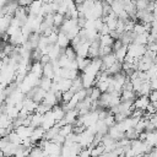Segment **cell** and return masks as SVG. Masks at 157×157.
<instances>
[{
	"mask_svg": "<svg viewBox=\"0 0 157 157\" xmlns=\"http://www.w3.org/2000/svg\"><path fill=\"white\" fill-rule=\"evenodd\" d=\"M146 52V45L145 44H136V43H130L128 45V53L129 55L134 56V58H140L141 55H144Z\"/></svg>",
	"mask_w": 157,
	"mask_h": 157,
	"instance_id": "6da1fadb",
	"label": "cell"
},
{
	"mask_svg": "<svg viewBox=\"0 0 157 157\" xmlns=\"http://www.w3.org/2000/svg\"><path fill=\"white\" fill-rule=\"evenodd\" d=\"M148 103H150L148 97L145 96V94H142V96H137V98L135 97V99L132 101L134 107H135V108H140V109H145L146 105H147Z\"/></svg>",
	"mask_w": 157,
	"mask_h": 157,
	"instance_id": "7a4b0ae2",
	"label": "cell"
},
{
	"mask_svg": "<svg viewBox=\"0 0 157 157\" xmlns=\"http://www.w3.org/2000/svg\"><path fill=\"white\" fill-rule=\"evenodd\" d=\"M44 129L42 128V126H37V128H33V130H32V132H31V135H29V139H31V141L33 142V144H36L38 140H40L42 137H43V135H44Z\"/></svg>",
	"mask_w": 157,
	"mask_h": 157,
	"instance_id": "3957f363",
	"label": "cell"
},
{
	"mask_svg": "<svg viewBox=\"0 0 157 157\" xmlns=\"http://www.w3.org/2000/svg\"><path fill=\"white\" fill-rule=\"evenodd\" d=\"M146 132V139H145V142L150 146H156L157 145V132L156 130L153 131H145Z\"/></svg>",
	"mask_w": 157,
	"mask_h": 157,
	"instance_id": "277c9868",
	"label": "cell"
},
{
	"mask_svg": "<svg viewBox=\"0 0 157 157\" xmlns=\"http://www.w3.org/2000/svg\"><path fill=\"white\" fill-rule=\"evenodd\" d=\"M69 43H70V39L67 38V36L64 33V32H58V39H56V44L59 45V47H61V48H65V47H67L69 45Z\"/></svg>",
	"mask_w": 157,
	"mask_h": 157,
	"instance_id": "5b68a950",
	"label": "cell"
},
{
	"mask_svg": "<svg viewBox=\"0 0 157 157\" xmlns=\"http://www.w3.org/2000/svg\"><path fill=\"white\" fill-rule=\"evenodd\" d=\"M42 120H43V114H39V113L33 112V113L31 114V124H29V125H31L32 128L40 126Z\"/></svg>",
	"mask_w": 157,
	"mask_h": 157,
	"instance_id": "8992f818",
	"label": "cell"
},
{
	"mask_svg": "<svg viewBox=\"0 0 157 157\" xmlns=\"http://www.w3.org/2000/svg\"><path fill=\"white\" fill-rule=\"evenodd\" d=\"M102 65L103 66H105V69L107 67H109L117 59H115V55H114V53L112 52V53H109V54H105V55H103L102 58Z\"/></svg>",
	"mask_w": 157,
	"mask_h": 157,
	"instance_id": "52a82bcc",
	"label": "cell"
},
{
	"mask_svg": "<svg viewBox=\"0 0 157 157\" xmlns=\"http://www.w3.org/2000/svg\"><path fill=\"white\" fill-rule=\"evenodd\" d=\"M71 82H72V80H70V78H60L56 82L58 83V90H60L61 92L67 91L71 87Z\"/></svg>",
	"mask_w": 157,
	"mask_h": 157,
	"instance_id": "ba28073f",
	"label": "cell"
},
{
	"mask_svg": "<svg viewBox=\"0 0 157 157\" xmlns=\"http://www.w3.org/2000/svg\"><path fill=\"white\" fill-rule=\"evenodd\" d=\"M114 53V55H115V59L118 60V61H121L123 63V60H124V58H125V55H126V53H128V47L126 45H121L119 49H117L115 52H113Z\"/></svg>",
	"mask_w": 157,
	"mask_h": 157,
	"instance_id": "9c48e42d",
	"label": "cell"
},
{
	"mask_svg": "<svg viewBox=\"0 0 157 157\" xmlns=\"http://www.w3.org/2000/svg\"><path fill=\"white\" fill-rule=\"evenodd\" d=\"M120 101H134L136 94L134 91H129V90H121L120 92Z\"/></svg>",
	"mask_w": 157,
	"mask_h": 157,
	"instance_id": "30bf717a",
	"label": "cell"
},
{
	"mask_svg": "<svg viewBox=\"0 0 157 157\" xmlns=\"http://www.w3.org/2000/svg\"><path fill=\"white\" fill-rule=\"evenodd\" d=\"M147 36H148V32H142L140 34H136L135 38L132 39L131 43H136V44H147Z\"/></svg>",
	"mask_w": 157,
	"mask_h": 157,
	"instance_id": "8fae6325",
	"label": "cell"
},
{
	"mask_svg": "<svg viewBox=\"0 0 157 157\" xmlns=\"http://www.w3.org/2000/svg\"><path fill=\"white\" fill-rule=\"evenodd\" d=\"M120 70H121V61H118V60H115L109 67L105 69V71H107L109 75H114V74L119 72Z\"/></svg>",
	"mask_w": 157,
	"mask_h": 157,
	"instance_id": "7c38bea8",
	"label": "cell"
},
{
	"mask_svg": "<svg viewBox=\"0 0 157 157\" xmlns=\"http://www.w3.org/2000/svg\"><path fill=\"white\" fill-rule=\"evenodd\" d=\"M42 75L45 76V77H49V78H53L54 76V70H53V66L50 63H47L43 65V70H42Z\"/></svg>",
	"mask_w": 157,
	"mask_h": 157,
	"instance_id": "4fadbf2b",
	"label": "cell"
},
{
	"mask_svg": "<svg viewBox=\"0 0 157 157\" xmlns=\"http://www.w3.org/2000/svg\"><path fill=\"white\" fill-rule=\"evenodd\" d=\"M113 38L108 34H99V45H110L113 44Z\"/></svg>",
	"mask_w": 157,
	"mask_h": 157,
	"instance_id": "5bb4252c",
	"label": "cell"
},
{
	"mask_svg": "<svg viewBox=\"0 0 157 157\" xmlns=\"http://www.w3.org/2000/svg\"><path fill=\"white\" fill-rule=\"evenodd\" d=\"M63 21H64V15H61V13H59V12H54L53 13V26L54 27H60V25L63 23Z\"/></svg>",
	"mask_w": 157,
	"mask_h": 157,
	"instance_id": "9a60e30c",
	"label": "cell"
},
{
	"mask_svg": "<svg viewBox=\"0 0 157 157\" xmlns=\"http://www.w3.org/2000/svg\"><path fill=\"white\" fill-rule=\"evenodd\" d=\"M72 131V125L71 124H65V125H63V126H60L59 128V131H58V134H60L61 136H66L67 134H70Z\"/></svg>",
	"mask_w": 157,
	"mask_h": 157,
	"instance_id": "2e32d148",
	"label": "cell"
},
{
	"mask_svg": "<svg viewBox=\"0 0 157 157\" xmlns=\"http://www.w3.org/2000/svg\"><path fill=\"white\" fill-rule=\"evenodd\" d=\"M64 54L70 59V60H74V59H76V52H75V49L70 45H67V47H65L64 48Z\"/></svg>",
	"mask_w": 157,
	"mask_h": 157,
	"instance_id": "e0dca14e",
	"label": "cell"
},
{
	"mask_svg": "<svg viewBox=\"0 0 157 157\" xmlns=\"http://www.w3.org/2000/svg\"><path fill=\"white\" fill-rule=\"evenodd\" d=\"M112 52H113V50H112V47H110V45H99V48H98V56L102 58L103 55L109 54V53H112Z\"/></svg>",
	"mask_w": 157,
	"mask_h": 157,
	"instance_id": "ac0fdd59",
	"label": "cell"
},
{
	"mask_svg": "<svg viewBox=\"0 0 157 157\" xmlns=\"http://www.w3.org/2000/svg\"><path fill=\"white\" fill-rule=\"evenodd\" d=\"M101 93H102V92L98 90V87H97V86H92V90H91L90 97H91V99H92V101H97V99L99 98Z\"/></svg>",
	"mask_w": 157,
	"mask_h": 157,
	"instance_id": "d6986e66",
	"label": "cell"
},
{
	"mask_svg": "<svg viewBox=\"0 0 157 157\" xmlns=\"http://www.w3.org/2000/svg\"><path fill=\"white\" fill-rule=\"evenodd\" d=\"M103 121H104V124L109 128V126H112V125H114L115 124V120H114V114H112V113H109L104 119H103Z\"/></svg>",
	"mask_w": 157,
	"mask_h": 157,
	"instance_id": "ffe728a7",
	"label": "cell"
},
{
	"mask_svg": "<svg viewBox=\"0 0 157 157\" xmlns=\"http://www.w3.org/2000/svg\"><path fill=\"white\" fill-rule=\"evenodd\" d=\"M147 4H148V0H136L135 7H136V10H145Z\"/></svg>",
	"mask_w": 157,
	"mask_h": 157,
	"instance_id": "44dd1931",
	"label": "cell"
},
{
	"mask_svg": "<svg viewBox=\"0 0 157 157\" xmlns=\"http://www.w3.org/2000/svg\"><path fill=\"white\" fill-rule=\"evenodd\" d=\"M91 146H86V147H81L80 152H78V156L81 157H87V156H91Z\"/></svg>",
	"mask_w": 157,
	"mask_h": 157,
	"instance_id": "7402d4cb",
	"label": "cell"
},
{
	"mask_svg": "<svg viewBox=\"0 0 157 157\" xmlns=\"http://www.w3.org/2000/svg\"><path fill=\"white\" fill-rule=\"evenodd\" d=\"M72 94H74V92L71 91V90H67V91H64L63 93H61V102H67L71 97H72Z\"/></svg>",
	"mask_w": 157,
	"mask_h": 157,
	"instance_id": "603a6c76",
	"label": "cell"
},
{
	"mask_svg": "<svg viewBox=\"0 0 157 157\" xmlns=\"http://www.w3.org/2000/svg\"><path fill=\"white\" fill-rule=\"evenodd\" d=\"M64 140H65V137H64V136H61L60 134H56V135H55L50 141H53V142H55V144H58V145H63Z\"/></svg>",
	"mask_w": 157,
	"mask_h": 157,
	"instance_id": "cb8c5ba5",
	"label": "cell"
},
{
	"mask_svg": "<svg viewBox=\"0 0 157 157\" xmlns=\"http://www.w3.org/2000/svg\"><path fill=\"white\" fill-rule=\"evenodd\" d=\"M147 97H148L150 102H156L157 101V92H156V90H151L150 93L147 94Z\"/></svg>",
	"mask_w": 157,
	"mask_h": 157,
	"instance_id": "d4e9b609",
	"label": "cell"
},
{
	"mask_svg": "<svg viewBox=\"0 0 157 157\" xmlns=\"http://www.w3.org/2000/svg\"><path fill=\"white\" fill-rule=\"evenodd\" d=\"M50 56L48 55V54H42L40 55V58H39V61H40V64L42 65H44V64H47V63H50Z\"/></svg>",
	"mask_w": 157,
	"mask_h": 157,
	"instance_id": "484cf974",
	"label": "cell"
},
{
	"mask_svg": "<svg viewBox=\"0 0 157 157\" xmlns=\"http://www.w3.org/2000/svg\"><path fill=\"white\" fill-rule=\"evenodd\" d=\"M32 2V0H17L18 6H28Z\"/></svg>",
	"mask_w": 157,
	"mask_h": 157,
	"instance_id": "4316f807",
	"label": "cell"
},
{
	"mask_svg": "<svg viewBox=\"0 0 157 157\" xmlns=\"http://www.w3.org/2000/svg\"><path fill=\"white\" fill-rule=\"evenodd\" d=\"M83 1H85V0H74L75 5H80V4H83Z\"/></svg>",
	"mask_w": 157,
	"mask_h": 157,
	"instance_id": "83f0119b",
	"label": "cell"
},
{
	"mask_svg": "<svg viewBox=\"0 0 157 157\" xmlns=\"http://www.w3.org/2000/svg\"><path fill=\"white\" fill-rule=\"evenodd\" d=\"M148 1H155V0H148Z\"/></svg>",
	"mask_w": 157,
	"mask_h": 157,
	"instance_id": "f1b7e54d",
	"label": "cell"
}]
</instances>
